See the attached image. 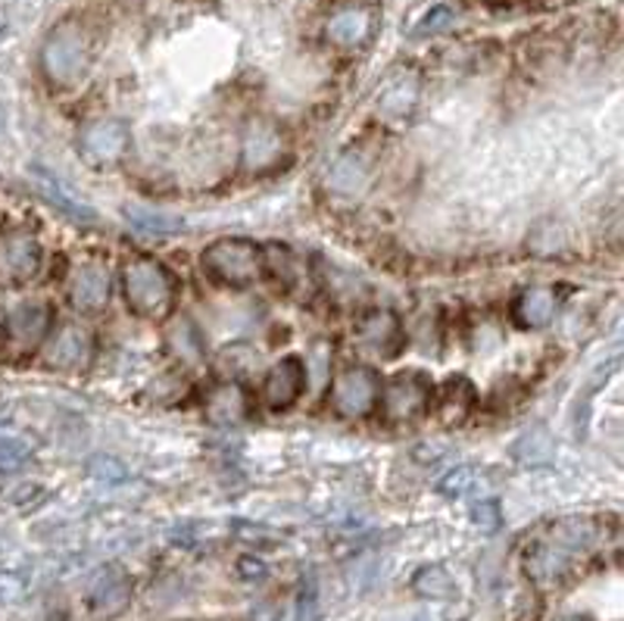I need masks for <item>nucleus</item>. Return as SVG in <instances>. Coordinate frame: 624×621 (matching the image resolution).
Returning <instances> with one entry per match:
<instances>
[{
    "label": "nucleus",
    "mask_w": 624,
    "mask_h": 621,
    "mask_svg": "<svg viewBox=\"0 0 624 621\" xmlns=\"http://www.w3.org/2000/svg\"><path fill=\"white\" fill-rule=\"evenodd\" d=\"M513 453L521 459V462H547V459L552 457V443L544 428H531V431H525V435L518 438Z\"/></svg>",
    "instance_id": "28"
},
{
    "label": "nucleus",
    "mask_w": 624,
    "mask_h": 621,
    "mask_svg": "<svg viewBox=\"0 0 624 621\" xmlns=\"http://www.w3.org/2000/svg\"><path fill=\"white\" fill-rule=\"evenodd\" d=\"M375 147L368 144H356L344 150L334 163H331L329 175H325V188H329L334 197H344V201H356L363 197L372 184V175H375Z\"/></svg>",
    "instance_id": "9"
},
{
    "label": "nucleus",
    "mask_w": 624,
    "mask_h": 621,
    "mask_svg": "<svg viewBox=\"0 0 624 621\" xmlns=\"http://www.w3.org/2000/svg\"><path fill=\"white\" fill-rule=\"evenodd\" d=\"M131 144V131L122 119H112V116H100L92 119L78 128L75 135V150L82 157V163L92 165L97 172L104 169H116V165L126 160Z\"/></svg>",
    "instance_id": "5"
},
{
    "label": "nucleus",
    "mask_w": 624,
    "mask_h": 621,
    "mask_svg": "<svg viewBox=\"0 0 624 621\" xmlns=\"http://www.w3.org/2000/svg\"><path fill=\"white\" fill-rule=\"evenodd\" d=\"M412 621H428V619H412Z\"/></svg>",
    "instance_id": "37"
},
{
    "label": "nucleus",
    "mask_w": 624,
    "mask_h": 621,
    "mask_svg": "<svg viewBox=\"0 0 624 621\" xmlns=\"http://www.w3.org/2000/svg\"><path fill=\"white\" fill-rule=\"evenodd\" d=\"M47 621H75V619L66 612V609H56V612H51V619Z\"/></svg>",
    "instance_id": "34"
},
{
    "label": "nucleus",
    "mask_w": 624,
    "mask_h": 621,
    "mask_svg": "<svg viewBox=\"0 0 624 621\" xmlns=\"http://www.w3.org/2000/svg\"><path fill=\"white\" fill-rule=\"evenodd\" d=\"M288 153V138L278 128V122L257 116L244 128V141H240V163L247 172H266L284 160Z\"/></svg>",
    "instance_id": "12"
},
{
    "label": "nucleus",
    "mask_w": 624,
    "mask_h": 621,
    "mask_svg": "<svg viewBox=\"0 0 624 621\" xmlns=\"http://www.w3.org/2000/svg\"><path fill=\"white\" fill-rule=\"evenodd\" d=\"M372 25H375V19L366 7H344L325 22V38L337 47L353 51V47H363L372 38Z\"/></svg>",
    "instance_id": "20"
},
{
    "label": "nucleus",
    "mask_w": 624,
    "mask_h": 621,
    "mask_svg": "<svg viewBox=\"0 0 624 621\" xmlns=\"http://www.w3.org/2000/svg\"><path fill=\"white\" fill-rule=\"evenodd\" d=\"M32 175H35L37 182V191L47 197V201L54 203L60 213H66L73 222H85V225H94L97 222V213H94L92 206L85 201H78L73 194V188L63 182L60 175H54V172H47L44 165H32Z\"/></svg>",
    "instance_id": "19"
},
{
    "label": "nucleus",
    "mask_w": 624,
    "mask_h": 621,
    "mask_svg": "<svg viewBox=\"0 0 624 621\" xmlns=\"http://www.w3.org/2000/svg\"><path fill=\"white\" fill-rule=\"evenodd\" d=\"M175 275L150 256H131L122 266L126 307L138 319H165L175 307Z\"/></svg>",
    "instance_id": "2"
},
{
    "label": "nucleus",
    "mask_w": 624,
    "mask_h": 621,
    "mask_svg": "<svg viewBox=\"0 0 624 621\" xmlns=\"http://www.w3.org/2000/svg\"><path fill=\"white\" fill-rule=\"evenodd\" d=\"M257 363L259 353L254 347H247V344H232V347H225L219 353V372L222 375H228L232 382L254 375V372H257Z\"/></svg>",
    "instance_id": "25"
},
{
    "label": "nucleus",
    "mask_w": 624,
    "mask_h": 621,
    "mask_svg": "<svg viewBox=\"0 0 624 621\" xmlns=\"http://www.w3.org/2000/svg\"><path fill=\"white\" fill-rule=\"evenodd\" d=\"M51 307L41 303V300H25L13 310L7 312L3 319V341H7V350L13 356H29L32 350H37L47 334H51Z\"/></svg>",
    "instance_id": "8"
},
{
    "label": "nucleus",
    "mask_w": 624,
    "mask_h": 621,
    "mask_svg": "<svg viewBox=\"0 0 624 621\" xmlns=\"http://www.w3.org/2000/svg\"><path fill=\"white\" fill-rule=\"evenodd\" d=\"M606 544V525L590 515L559 518L525 547L521 566L537 590H559L581 571L596 547Z\"/></svg>",
    "instance_id": "1"
},
{
    "label": "nucleus",
    "mask_w": 624,
    "mask_h": 621,
    "mask_svg": "<svg viewBox=\"0 0 624 621\" xmlns=\"http://www.w3.org/2000/svg\"><path fill=\"white\" fill-rule=\"evenodd\" d=\"M85 603L94 619H119L131 603V578L122 566H104L85 590Z\"/></svg>",
    "instance_id": "13"
},
{
    "label": "nucleus",
    "mask_w": 624,
    "mask_h": 621,
    "mask_svg": "<svg viewBox=\"0 0 624 621\" xmlns=\"http://www.w3.org/2000/svg\"><path fill=\"white\" fill-rule=\"evenodd\" d=\"M266 571H269V568H266V563L257 559V556H240L238 559V575L244 581H262Z\"/></svg>",
    "instance_id": "33"
},
{
    "label": "nucleus",
    "mask_w": 624,
    "mask_h": 621,
    "mask_svg": "<svg viewBox=\"0 0 624 621\" xmlns=\"http://www.w3.org/2000/svg\"><path fill=\"white\" fill-rule=\"evenodd\" d=\"M47 366L60 368V372H82L92 366L94 360V338L92 331L82 325H60V329L47 338V350H44Z\"/></svg>",
    "instance_id": "14"
},
{
    "label": "nucleus",
    "mask_w": 624,
    "mask_h": 621,
    "mask_svg": "<svg viewBox=\"0 0 624 621\" xmlns=\"http://www.w3.org/2000/svg\"><path fill=\"white\" fill-rule=\"evenodd\" d=\"M303 390H306V363L300 356L278 360L276 366L269 368L266 384H262V397H266V406L272 413L291 409L303 397Z\"/></svg>",
    "instance_id": "15"
},
{
    "label": "nucleus",
    "mask_w": 624,
    "mask_h": 621,
    "mask_svg": "<svg viewBox=\"0 0 624 621\" xmlns=\"http://www.w3.org/2000/svg\"><path fill=\"white\" fill-rule=\"evenodd\" d=\"M35 457V443L29 438H0V475H13L29 459Z\"/></svg>",
    "instance_id": "27"
},
{
    "label": "nucleus",
    "mask_w": 624,
    "mask_h": 621,
    "mask_svg": "<svg viewBox=\"0 0 624 621\" xmlns=\"http://www.w3.org/2000/svg\"><path fill=\"white\" fill-rule=\"evenodd\" d=\"M412 590L428 600H453L456 597V581L443 566H422L412 578Z\"/></svg>",
    "instance_id": "22"
},
{
    "label": "nucleus",
    "mask_w": 624,
    "mask_h": 621,
    "mask_svg": "<svg viewBox=\"0 0 624 621\" xmlns=\"http://www.w3.org/2000/svg\"><path fill=\"white\" fill-rule=\"evenodd\" d=\"M559 293L547 288V285H534V288H525V291L515 297L513 303V319L518 329H547L552 319L559 315Z\"/></svg>",
    "instance_id": "17"
},
{
    "label": "nucleus",
    "mask_w": 624,
    "mask_h": 621,
    "mask_svg": "<svg viewBox=\"0 0 624 621\" xmlns=\"http://www.w3.org/2000/svg\"><path fill=\"white\" fill-rule=\"evenodd\" d=\"M556 621H590V619H584V615H562V619Z\"/></svg>",
    "instance_id": "35"
},
{
    "label": "nucleus",
    "mask_w": 624,
    "mask_h": 621,
    "mask_svg": "<svg viewBox=\"0 0 624 621\" xmlns=\"http://www.w3.org/2000/svg\"><path fill=\"white\" fill-rule=\"evenodd\" d=\"M416 100H419V85H416L412 78H404V82H397L390 92H385V97L378 100V107H381L387 119H404V116L412 113Z\"/></svg>",
    "instance_id": "26"
},
{
    "label": "nucleus",
    "mask_w": 624,
    "mask_h": 621,
    "mask_svg": "<svg viewBox=\"0 0 624 621\" xmlns=\"http://www.w3.org/2000/svg\"><path fill=\"white\" fill-rule=\"evenodd\" d=\"M88 475H94L97 481H122L126 478V465L116 462L112 457H94L88 462Z\"/></svg>",
    "instance_id": "32"
},
{
    "label": "nucleus",
    "mask_w": 624,
    "mask_h": 621,
    "mask_svg": "<svg viewBox=\"0 0 624 621\" xmlns=\"http://www.w3.org/2000/svg\"><path fill=\"white\" fill-rule=\"evenodd\" d=\"M453 19L456 13L450 10V7H434V10H428L422 17V22L412 29V35L416 38H424V35H438V32H447L450 25H453Z\"/></svg>",
    "instance_id": "30"
},
{
    "label": "nucleus",
    "mask_w": 624,
    "mask_h": 621,
    "mask_svg": "<svg viewBox=\"0 0 624 621\" xmlns=\"http://www.w3.org/2000/svg\"><path fill=\"white\" fill-rule=\"evenodd\" d=\"M41 69L54 88H75L92 69V44L78 22H60L41 47Z\"/></svg>",
    "instance_id": "3"
},
{
    "label": "nucleus",
    "mask_w": 624,
    "mask_h": 621,
    "mask_svg": "<svg viewBox=\"0 0 624 621\" xmlns=\"http://www.w3.org/2000/svg\"><path fill=\"white\" fill-rule=\"evenodd\" d=\"M472 522L481 531H487V534L499 528V522H503L499 518V503L496 500H477L475 510H472Z\"/></svg>",
    "instance_id": "31"
},
{
    "label": "nucleus",
    "mask_w": 624,
    "mask_h": 621,
    "mask_svg": "<svg viewBox=\"0 0 624 621\" xmlns=\"http://www.w3.org/2000/svg\"><path fill=\"white\" fill-rule=\"evenodd\" d=\"M378 394H381L378 372H372L368 366H347L331 384V406L344 419H359L375 409Z\"/></svg>",
    "instance_id": "7"
},
{
    "label": "nucleus",
    "mask_w": 624,
    "mask_h": 621,
    "mask_svg": "<svg viewBox=\"0 0 624 621\" xmlns=\"http://www.w3.org/2000/svg\"><path fill=\"white\" fill-rule=\"evenodd\" d=\"M0 338H3V312H0Z\"/></svg>",
    "instance_id": "36"
},
{
    "label": "nucleus",
    "mask_w": 624,
    "mask_h": 621,
    "mask_svg": "<svg viewBox=\"0 0 624 621\" xmlns=\"http://www.w3.org/2000/svg\"><path fill=\"white\" fill-rule=\"evenodd\" d=\"M112 293V278L107 266L100 263H85L78 266L69 278V303L85 315H97L107 310Z\"/></svg>",
    "instance_id": "16"
},
{
    "label": "nucleus",
    "mask_w": 624,
    "mask_h": 621,
    "mask_svg": "<svg viewBox=\"0 0 624 621\" xmlns=\"http://www.w3.org/2000/svg\"><path fill=\"white\" fill-rule=\"evenodd\" d=\"M41 244L25 228L0 232V281L7 285H29L41 272Z\"/></svg>",
    "instance_id": "10"
},
{
    "label": "nucleus",
    "mask_w": 624,
    "mask_h": 621,
    "mask_svg": "<svg viewBox=\"0 0 624 621\" xmlns=\"http://www.w3.org/2000/svg\"><path fill=\"white\" fill-rule=\"evenodd\" d=\"M475 400V384L469 382V378H462V375H453L438 390V416H441L443 425H462V421L472 416Z\"/></svg>",
    "instance_id": "21"
},
{
    "label": "nucleus",
    "mask_w": 624,
    "mask_h": 621,
    "mask_svg": "<svg viewBox=\"0 0 624 621\" xmlns=\"http://www.w3.org/2000/svg\"><path fill=\"white\" fill-rule=\"evenodd\" d=\"M126 220H129L135 228L153 232V235H175V232H182L184 228L182 216H169V213L150 210V206H138V203H129V206H126Z\"/></svg>",
    "instance_id": "23"
},
{
    "label": "nucleus",
    "mask_w": 624,
    "mask_h": 621,
    "mask_svg": "<svg viewBox=\"0 0 624 621\" xmlns=\"http://www.w3.org/2000/svg\"><path fill=\"white\" fill-rule=\"evenodd\" d=\"M353 341H356V347L368 356H375V360H394L404 350V322H400L397 312L372 310L356 319Z\"/></svg>",
    "instance_id": "11"
},
{
    "label": "nucleus",
    "mask_w": 624,
    "mask_h": 621,
    "mask_svg": "<svg viewBox=\"0 0 624 621\" xmlns=\"http://www.w3.org/2000/svg\"><path fill=\"white\" fill-rule=\"evenodd\" d=\"M203 275L228 291H244L250 285H257L262 275V250L254 240L247 238H222L213 240L201 256Z\"/></svg>",
    "instance_id": "4"
},
{
    "label": "nucleus",
    "mask_w": 624,
    "mask_h": 621,
    "mask_svg": "<svg viewBox=\"0 0 624 621\" xmlns=\"http://www.w3.org/2000/svg\"><path fill=\"white\" fill-rule=\"evenodd\" d=\"M381 397V413L387 421H412L428 413V406L434 400V384L424 372H397L385 384Z\"/></svg>",
    "instance_id": "6"
},
{
    "label": "nucleus",
    "mask_w": 624,
    "mask_h": 621,
    "mask_svg": "<svg viewBox=\"0 0 624 621\" xmlns=\"http://www.w3.org/2000/svg\"><path fill=\"white\" fill-rule=\"evenodd\" d=\"M169 347L172 353L184 360V363H197L203 356V338L197 325L191 322V319H179V322H172V329H169Z\"/></svg>",
    "instance_id": "24"
},
{
    "label": "nucleus",
    "mask_w": 624,
    "mask_h": 621,
    "mask_svg": "<svg viewBox=\"0 0 624 621\" xmlns=\"http://www.w3.org/2000/svg\"><path fill=\"white\" fill-rule=\"evenodd\" d=\"M477 481H481V469H475V465H460V469H453L450 475L443 478L438 488H441L443 496H462L469 494V491H475Z\"/></svg>",
    "instance_id": "29"
},
{
    "label": "nucleus",
    "mask_w": 624,
    "mask_h": 621,
    "mask_svg": "<svg viewBox=\"0 0 624 621\" xmlns=\"http://www.w3.org/2000/svg\"><path fill=\"white\" fill-rule=\"evenodd\" d=\"M203 413H206V419L213 421V425L235 428V425H240V421L247 419L250 400H247V394H244V387H240L238 382L219 384V387H213V390L206 394Z\"/></svg>",
    "instance_id": "18"
}]
</instances>
